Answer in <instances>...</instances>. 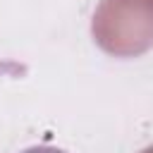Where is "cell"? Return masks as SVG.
Returning a JSON list of instances; mask_svg holds the SVG:
<instances>
[{
  "label": "cell",
  "instance_id": "obj_1",
  "mask_svg": "<svg viewBox=\"0 0 153 153\" xmlns=\"http://www.w3.org/2000/svg\"><path fill=\"white\" fill-rule=\"evenodd\" d=\"M22 153H67V151L55 148V146H31V148H24Z\"/></svg>",
  "mask_w": 153,
  "mask_h": 153
},
{
  "label": "cell",
  "instance_id": "obj_2",
  "mask_svg": "<svg viewBox=\"0 0 153 153\" xmlns=\"http://www.w3.org/2000/svg\"><path fill=\"white\" fill-rule=\"evenodd\" d=\"M143 153H153V146H151V148H146V151H143Z\"/></svg>",
  "mask_w": 153,
  "mask_h": 153
}]
</instances>
